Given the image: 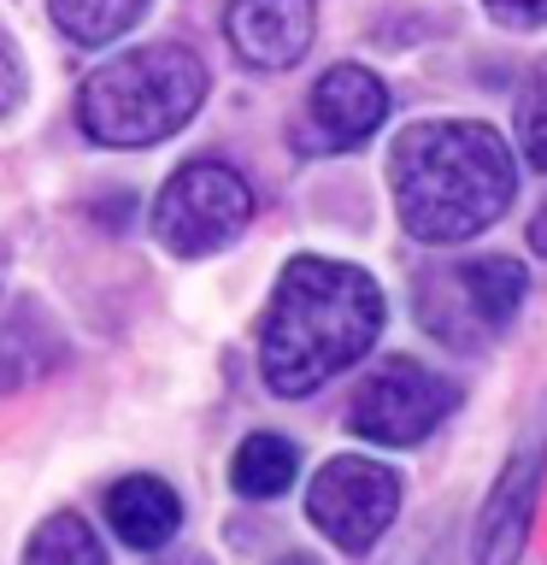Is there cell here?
Masks as SVG:
<instances>
[{
  "label": "cell",
  "instance_id": "obj_1",
  "mask_svg": "<svg viewBox=\"0 0 547 565\" xmlns=\"http://www.w3.org/2000/svg\"><path fill=\"white\" fill-rule=\"evenodd\" d=\"M383 289L347 259L300 254L282 265L259 324V377L282 401H307L347 365H360L383 335Z\"/></svg>",
  "mask_w": 547,
  "mask_h": 565
},
{
  "label": "cell",
  "instance_id": "obj_2",
  "mask_svg": "<svg viewBox=\"0 0 547 565\" xmlns=\"http://www.w3.org/2000/svg\"><path fill=\"white\" fill-rule=\"evenodd\" d=\"M388 194L412 242L459 247L512 212L518 159L501 130L476 118H423L388 148Z\"/></svg>",
  "mask_w": 547,
  "mask_h": 565
},
{
  "label": "cell",
  "instance_id": "obj_3",
  "mask_svg": "<svg viewBox=\"0 0 547 565\" xmlns=\"http://www.w3.org/2000/svg\"><path fill=\"white\" fill-rule=\"evenodd\" d=\"M206 83V60L183 42L130 47L83 83L77 124L100 148H153L201 113Z\"/></svg>",
  "mask_w": 547,
  "mask_h": 565
},
{
  "label": "cell",
  "instance_id": "obj_4",
  "mask_svg": "<svg viewBox=\"0 0 547 565\" xmlns=\"http://www.w3.org/2000/svg\"><path fill=\"white\" fill-rule=\"evenodd\" d=\"M529 271L506 254L459 259V265H430L412 282L418 324L453 353H483L512 330V318L524 312Z\"/></svg>",
  "mask_w": 547,
  "mask_h": 565
},
{
  "label": "cell",
  "instance_id": "obj_5",
  "mask_svg": "<svg viewBox=\"0 0 547 565\" xmlns=\"http://www.w3.org/2000/svg\"><path fill=\"white\" fill-rule=\"evenodd\" d=\"M254 224V183L229 159H189L153 201V236L176 259H206Z\"/></svg>",
  "mask_w": 547,
  "mask_h": 565
},
{
  "label": "cell",
  "instance_id": "obj_6",
  "mask_svg": "<svg viewBox=\"0 0 547 565\" xmlns=\"http://www.w3.org/2000/svg\"><path fill=\"white\" fill-rule=\"evenodd\" d=\"M459 406V383L418 360L371 365L347 401V430L377 441V448H418L430 441Z\"/></svg>",
  "mask_w": 547,
  "mask_h": 565
},
{
  "label": "cell",
  "instance_id": "obj_7",
  "mask_svg": "<svg viewBox=\"0 0 547 565\" xmlns=\"http://www.w3.org/2000/svg\"><path fill=\"white\" fill-rule=\"evenodd\" d=\"M400 512V471L365 454L324 459L307 483V519L342 554H371Z\"/></svg>",
  "mask_w": 547,
  "mask_h": 565
},
{
  "label": "cell",
  "instance_id": "obj_8",
  "mask_svg": "<svg viewBox=\"0 0 547 565\" xmlns=\"http://www.w3.org/2000/svg\"><path fill=\"white\" fill-rule=\"evenodd\" d=\"M541 494H547V430L518 441L506 454V466L494 471L471 524V547H465L471 565H518L529 547V530H536Z\"/></svg>",
  "mask_w": 547,
  "mask_h": 565
},
{
  "label": "cell",
  "instance_id": "obj_9",
  "mask_svg": "<svg viewBox=\"0 0 547 565\" xmlns=\"http://www.w3.org/2000/svg\"><path fill=\"white\" fill-rule=\"evenodd\" d=\"M383 118H388V83L377 77V71L330 65L307 95L294 148L300 153H353L383 130Z\"/></svg>",
  "mask_w": 547,
  "mask_h": 565
},
{
  "label": "cell",
  "instance_id": "obj_10",
  "mask_svg": "<svg viewBox=\"0 0 547 565\" xmlns=\"http://www.w3.org/2000/svg\"><path fill=\"white\" fill-rule=\"evenodd\" d=\"M224 35L242 65L289 71L307 60V47L318 35V0H229Z\"/></svg>",
  "mask_w": 547,
  "mask_h": 565
},
{
  "label": "cell",
  "instance_id": "obj_11",
  "mask_svg": "<svg viewBox=\"0 0 547 565\" xmlns=\"http://www.w3.org/2000/svg\"><path fill=\"white\" fill-rule=\"evenodd\" d=\"M106 524L124 547L136 554H159V547L176 542L183 530V507H176V489L159 483V477H124L106 494Z\"/></svg>",
  "mask_w": 547,
  "mask_h": 565
},
{
  "label": "cell",
  "instance_id": "obj_12",
  "mask_svg": "<svg viewBox=\"0 0 547 565\" xmlns=\"http://www.w3.org/2000/svg\"><path fill=\"white\" fill-rule=\"evenodd\" d=\"M65 365V342L53 335V324L42 318V307H18L12 318H0V395L30 388L35 377Z\"/></svg>",
  "mask_w": 547,
  "mask_h": 565
},
{
  "label": "cell",
  "instance_id": "obj_13",
  "mask_svg": "<svg viewBox=\"0 0 547 565\" xmlns=\"http://www.w3.org/2000/svg\"><path fill=\"white\" fill-rule=\"evenodd\" d=\"M294 477H300V448L277 430H254L229 459V483H236L242 501H277V494H289Z\"/></svg>",
  "mask_w": 547,
  "mask_h": 565
},
{
  "label": "cell",
  "instance_id": "obj_14",
  "mask_svg": "<svg viewBox=\"0 0 547 565\" xmlns=\"http://www.w3.org/2000/svg\"><path fill=\"white\" fill-rule=\"evenodd\" d=\"M153 0H47L53 24H60L77 47H106L141 24Z\"/></svg>",
  "mask_w": 547,
  "mask_h": 565
},
{
  "label": "cell",
  "instance_id": "obj_15",
  "mask_svg": "<svg viewBox=\"0 0 547 565\" xmlns=\"http://www.w3.org/2000/svg\"><path fill=\"white\" fill-rule=\"evenodd\" d=\"M24 565H106V547L83 512H47L24 547Z\"/></svg>",
  "mask_w": 547,
  "mask_h": 565
},
{
  "label": "cell",
  "instance_id": "obj_16",
  "mask_svg": "<svg viewBox=\"0 0 547 565\" xmlns=\"http://www.w3.org/2000/svg\"><path fill=\"white\" fill-rule=\"evenodd\" d=\"M518 148L529 166L547 171V60L529 71V83L518 88Z\"/></svg>",
  "mask_w": 547,
  "mask_h": 565
},
{
  "label": "cell",
  "instance_id": "obj_17",
  "mask_svg": "<svg viewBox=\"0 0 547 565\" xmlns=\"http://www.w3.org/2000/svg\"><path fill=\"white\" fill-rule=\"evenodd\" d=\"M483 7L506 30H547V0H483Z\"/></svg>",
  "mask_w": 547,
  "mask_h": 565
},
{
  "label": "cell",
  "instance_id": "obj_18",
  "mask_svg": "<svg viewBox=\"0 0 547 565\" xmlns=\"http://www.w3.org/2000/svg\"><path fill=\"white\" fill-rule=\"evenodd\" d=\"M18 100H24V65H18L12 42L0 35V118H12Z\"/></svg>",
  "mask_w": 547,
  "mask_h": 565
},
{
  "label": "cell",
  "instance_id": "obj_19",
  "mask_svg": "<svg viewBox=\"0 0 547 565\" xmlns=\"http://www.w3.org/2000/svg\"><path fill=\"white\" fill-rule=\"evenodd\" d=\"M388 565H448V542H441V536H418V542H406Z\"/></svg>",
  "mask_w": 547,
  "mask_h": 565
},
{
  "label": "cell",
  "instance_id": "obj_20",
  "mask_svg": "<svg viewBox=\"0 0 547 565\" xmlns=\"http://www.w3.org/2000/svg\"><path fill=\"white\" fill-rule=\"evenodd\" d=\"M529 247H536V259H547V194H541L536 218H529Z\"/></svg>",
  "mask_w": 547,
  "mask_h": 565
},
{
  "label": "cell",
  "instance_id": "obj_21",
  "mask_svg": "<svg viewBox=\"0 0 547 565\" xmlns=\"http://www.w3.org/2000/svg\"><path fill=\"white\" fill-rule=\"evenodd\" d=\"M153 565H212L206 554H189V547H176V554H159Z\"/></svg>",
  "mask_w": 547,
  "mask_h": 565
},
{
  "label": "cell",
  "instance_id": "obj_22",
  "mask_svg": "<svg viewBox=\"0 0 547 565\" xmlns=\"http://www.w3.org/2000/svg\"><path fill=\"white\" fill-rule=\"evenodd\" d=\"M282 565H307V559H282Z\"/></svg>",
  "mask_w": 547,
  "mask_h": 565
}]
</instances>
